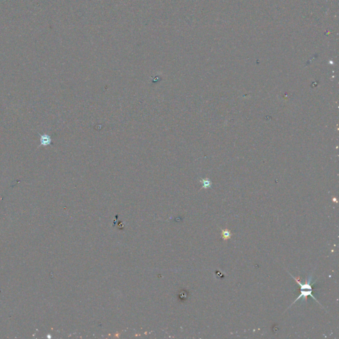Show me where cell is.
Listing matches in <instances>:
<instances>
[{
	"instance_id": "cell-1",
	"label": "cell",
	"mask_w": 339,
	"mask_h": 339,
	"mask_svg": "<svg viewBox=\"0 0 339 339\" xmlns=\"http://www.w3.org/2000/svg\"><path fill=\"white\" fill-rule=\"evenodd\" d=\"M291 276H292L293 279L295 280V281L297 282V283L300 285V290H303V289H309V290H313V291H316L317 289H313V286L311 284V276L309 277V278L308 280H306L305 283V284H301V282L299 281V278H295L293 276H292V274H290Z\"/></svg>"
},
{
	"instance_id": "cell-2",
	"label": "cell",
	"mask_w": 339,
	"mask_h": 339,
	"mask_svg": "<svg viewBox=\"0 0 339 339\" xmlns=\"http://www.w3.org/2000/svg\"><path fill=\"white\" fill-rule=\"evenodd\" d=\"M313 290H309V289H308L307 291H306V292H305V291H304V290H300L301 294L299 295V296L296 299H295V300L294 301V302L292 304V305H293V304H294L295 302H296L297 300H299V299H300V298H301V297L303 298V299H305V300L307 301V297H308V296H310L311 297L313 298L317 303H319V302L317 300L316 298L313 296ZM319 304H320V303H319Z\"/></svg>"
},
{
	"instance_id": "cell-3",
	"label": "cell",
	"mask_w": 339,
	"mask_h": 339,
	"mask_svg": "<svg viewBox=\"0 0 339 339\" xmlns=\"http://www.w3.org/2000/svg\"><path fill=\"white\" fill-rule=\"evenodd\" d=\"M221 237H222L223 241L229 240V239H230L231 238L232 234H231V232L229 229H223L221 228Z\"/></svg>"
}]
</instances>
